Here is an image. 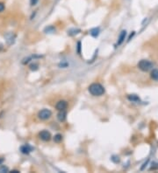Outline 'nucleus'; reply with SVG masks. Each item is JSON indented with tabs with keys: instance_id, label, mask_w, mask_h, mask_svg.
Segmentation results:
<instances>
[{
	"instance_id": "nucleus-1",
	"label": "nucleus",
	"mask_w": 158,
	"mask_h": 173,
	"mask_svg": "<svg viewBox=\"0 0 158 173\" xmlns=\"http://www.w3.org/2000/svg\"><path fill=\"white\" fill-rule=\"evenodd\" d=\"M89 92L90 94L94 95V96H100L102 95H104V87L99 84V83H93L91 84L90 87H89Z\"/></svg>"
},
{
	"instance_id": "nucleus-2",
	"label": "nucleus",
	"mask_w": 158,
	"mask_h": 173,
	"mask_svg": "<svg viewBox=\"0 0 158 173\" xmlns=\"http://www.w3.org/2000/svg\"><path fill=\"white\" fill-rule=\"evenodd\" d=\"M153 66H154L153 63L147 60H141L138 63V68L143 72H148V71L151 70L153 68Z\"/></svg>"
},
{
	"instance_id": "nucleus-3",
	"label": "nucleus",
	"mask_w": 158,
	"mask_h": 173,
	"mask_svg": "<svg viewBox=\"0 0 158 173\" xmlns=\"http://www.w3.org/2000/svg\"><path fill=\"white\" fill-rule=\"evenodd\" d=\"M51 115H52V112L49 109H46L41 110L38 114L39 118L42 119V120H47V119L50 118Z\"/></svg>"
},
{
	"instance_id": "nucleus-4",
	"label": "nucleus",
	"mask_w": 158,
	"mask_h": 173,
	"mask_svg": "<svg viewBox=\"0 0 158 173\" xmlns=\"http://www.w3.org/2000/svg\"><path fill=\"white\" fill-rule=\"evenodd\" d=\"M39 137L42 141H45V142H48V141H49L51 139L50 133L48 131H47V130H42V131L40 132Z\"/></svg>"
},
{
	"instance_id": "nucleus-5",
	"label": "nucleus",
	"mask_w": 158,
	"mask_h": 173,
	"mask_svg": "<svg viewBox=\"0 0 158 173\" xmlns=\"http://www.w3.org/2000/svg\"><path fill=\"white\" fill-rule=\"evenodd\" d=\"M68 107V103L66 101H59L56 105V108L57 110L59 111H62V110H65Z\"/></svg>"
},
{
	"instance_id": "nucleus-6",
	"label": "nucleus",
	"mask_w": 158,
	"mask_h": 173,
	"mask_svg": "<svg viewBox=\"0 0 158 173\" xmlns=\"http://www.w3.org/2000/svg\"><path fill=\"white\" fill-rule=\"evenodd\" d=\"M20 150L23 154H29L33 150V148L31 147V146H29L28 144H26V145L22 146V147L20 148Z\"/></svg>"
},
{
	"instance_id": "nucleus-7",
	"label": "nucleus",
	"mask_w": 158,
	"mask_h": 173,
	"mask_svg": "<svg viewBox=\"0 0 158 173\" xmlns=\"http://www.w3.org/2000/svg\"><path fill=\"white\" fill-rule=\"evenodd\" d=\"M126 36H127V32L126 31H122L121 33L120 34V37H118V43H117L118 46H121L124 42L125 38H126Z\"/></svg>"
},
{
	"instance_id": "nucleus-8",
	"label": "nucleus",
	"mask_w": 158,
	"mask_h": 173,
	"mask_svg": "<svg viewBox=\"0 0 158 173\" xmlns=\"http://www.w3.org/2000/svg\"><path fill=\"white\" fill-rule=\"evenodd\" d=\"M66 116H67V114H66L65 110H62L59 112V114L57 115V118L60 122H64L66 120Z\"/></svg>"
},
{
	"instance_id": "nucleus-9",
	"label": "nucleus",
	"mask_w": 158,
	"mask_h": 173,
	"mask_svg": "<svg viewBox=\"0 0 158 173\" xmlns=\"http://www.w3.org/2000/svg\"><path fill=\"white\" fill-rule=\"evenodd\" d=\"M151 78L155 82H158V69H153L150 74Z\"/></svg>"
},
{
	"instance_id": "nucleus-10",
	"label": "nucleus",
	"mask_w": 158,
	"mask_h": 173,
	"mask_svg": "<svg viewBox=\"0 0 158 173\" xmlns=\"http://www.w3.org/2000/svg\"><path fill=\"white\" fill-rule=\"evenodd\" d=\"M128 100L131 101H140L139 97H138L137 95H129V96H128Z\"/></svg>"
},
{
	"instance_id": "nucleus-11",
	"label": "nucleus",
	"mask_w": 158,
	"mask_h": 173,
	"mask_svg": "<svg viewBox=\"0 0 158 173\" xmlns=\"http://www.w3.org/2000/svg\"><path fill=\"white\" fill-rule=\"evenodd\" d=\"M98 33H99V29L98 28H95V29H92L91 31H90V34L93 36V37H97L98 35Z\"/></svg>"
},
{
	"instance_id": "nucleus-12",
	"label": "nucleus",
	"mask_w": 158,
	"mask_h": 173,
	"mask_svg": "<svg viewBox=\"0 0 158 173\" xmlns=\"http://www.w3.org/2000/svg\"><path fill=\"white\" fill-rule=\"evenodd\" d=\"M62 135H60V134H57V135L55 136V137H54V141H55L56 143H60V142H62Z\"/></svg>"
},
{
	"instance_id": "nucleus-13",
	"label": "nucleus",
	"mask_w": 158,
	"mask_h": 173,
	"mask_svg": "<svg viewBox=\"0 0 158 173\" xmlns=\"http://www.w3.org/2000/svg\"><path fill=\"white\" fill-rule=\"evenodd\" d=\"M9 169L6 166H1L0 167V173H4V172H8Z\"/></svg>"
},
{
	"instance_id": "nucleus-14",
	"label": "nucleus",
	"mask_w": 158,
	"mask_h": 173,
	"mask_svg": "<svg viewBox=\"0 0 158 173\" xmlns=\"http://www.w3.org/2000/svg\"><path fill=\"white\" fill-rule=\"evenodd\" d=\"M5 4H4V3H2V2H0V12L4 11H5Z\"/></svg>"
},
{
	"instance_id": "nucleus-15",
	"label": "nucleus",
	"mask_w": 158,
	"mask_h": 173,
	"mask_svg": "<svg viewBox=\"0 0 158 173\" xmlns=\"http://www.w3.org/2000/svg\"><path fill=\"white\" fill-rule=\"evenodd\" d=\"M38 1H39V0H30V4H31L32 6H33L38 3Z\"/></svg>"
},
{
	"instance_id": "nucleus-16",
	"label": "nucleus",
	"mask_w": 158,
	"mask_h": 173,
	"mask_svg": "<svg viewBox=\"0 0 158 173\" xmlns=\"http://www.w3.org/2000/svg\"><path fill=\"white\" fill-rule=\"evenodd\" d=\"M30 68H31L32 70H36V69L38 68V65H35V64L33 65H33L30 66Z\"/></svg>"
},
{
	"instance_id": "nucleus-17",
	"label": "nucleus",
	"mask_w": 158,
	"mask_h": 173,
	"mask_svg": "<svg viewBox=\"0 0 158 173\" xmlns=\"http://www.w3.org/2000/svg\"><path fill=\"white\" fill-rule=\"evenodd\" d=\"M50 31L54 32V31H55V28H54V27H52V26H50V27L46 28V30H45V32H50Z\"/></svg>"
},
{
	"instance_id": "nucleus-18",
	"label": "nucleus",
	"mask_w": 158,
	"mask_h": 173,
	"mask_svg": "<svg viewBox=\"0 0 158 173\" xmlns=\"http://www.w3.org/2000/svg\"><path fill=\"white\" fill-rule=\"evenodd\" d=\"M4 161H5V159L3 157H0V165H1L4 163Z\"/></svg>"
},
{
	"instance_id": "nucleus-19",
	"label": "nucleus",
	"mask_w": 158,
	"mask_h": 173,
	"mask_svg": "<svg viewBox=\"0 0 158 173\" xmlns=\"http://www.w3.org/2000/svg\"><path fill=\"white\" fill-rule=\"evenodd\" d=\"M78 52H80V43H78Z\"/></svg>"
}]
</instances>
